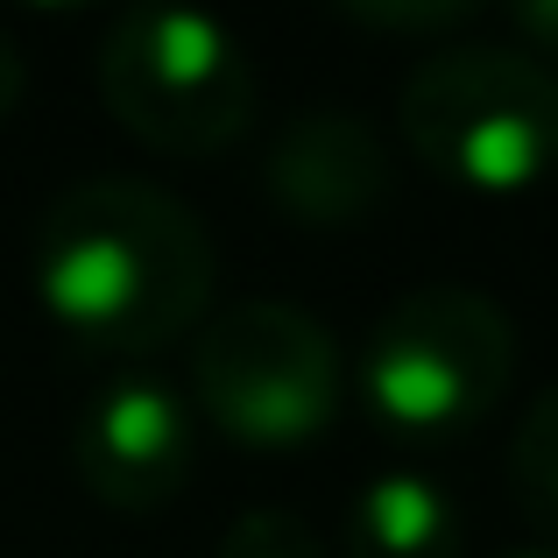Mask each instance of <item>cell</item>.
Instances as JSON below:
<instances>
[{
    "label": "cell",
    "instance_id": "cell-3",
    "mask_svg": "<svg viewBox=\"0 0 558 558\" xmlns=\"http://www.w3.org/2000/svg\"><path fill=\"white\" fill-rule=\"evenodd\" d=\"M517 375V326L466 283L403 290L354 361L361 410L403 446H446L495 417Z\"/></svg>",
    "mask_w": 558,
    "mask_h": 558
},
{
    "label": "cell",
    "instance_id": "cell-4",
    "mask_svg": "<svg viewBox=\"0 0 558 558\" xmlns=\"http://www.w3.org/2000/svg\"><path fill=\"white\" fill-rule=\"evenodd\" d=\"M99 99L156 156H219L255 121V64L219 14L128 8L99 36Z\"/></svg>",
    "mask_w": 558,
    "mask_h": 558
},
{
    "label": "cell",
    "instance_id": "cell-14",
    "mask_svg": "<svg viewBox=\"0 0 558 558\" xmlns=\"http://www.w3.org/2000/svg\"><path fill=\"white\" fill-rule=\"evenodd\" d=\"M495 558H558V551H545V545H517V551H495Z\"/></svg>",
    "mask_w": 558,
    "mask_h": 558
},
{
    "label": "cell",
    "instance_id": "cell-10",
    "mask_svg": "<svg viewBox=\"0 0 558 558\" xmlns=\"http://www.w3.org/2000/svg\"><path fill=\"white\" fill-rule=\"evenodd\" d=\"M219 558H326L318 531L290 509H247V517L227 523L219 537Z\"/></svg>",
    "mask_w": 558,
    "mask_h": 558
},
{
    "label": "cell",
    "instance_id": "cell-11",
    "mask_svg": "<svg viewBox=\"0 0 558 558\" xmlns=\"http://www.w3.org/2000/svg\"><path fill=\"white\" fill-rule=\"evenodd\" d=\"M347 22L361 28H396V36H438V28H466L474 8L466 0H347Z\"/></svg>",
    "mask_w": 558,
    "mask_h": 558
},
{
    "label": "cell",
    "instance_id": "cell-5",
    "mask_svg": "<svg viewBox=\"0 0 558 558\" xmlns=\"http://www.w3.org/2000/svg\"><path fill=\"white\" fill-rule=\"evenodd\" d=\"M191 396L233 446L298 452L340 417L347 361L332 326L304 304L247 298L205 318L198 347H191Z\"/></svg>",
    "mask_w": 558,
    "mask_h": 558
},
{
    "label": "cell",
    "instance_id": "cell-9",
    "mask_svg": "<svg viewBox=\"0 0 558 558\" xmlns=\"http://www.w3.org/2000/svg\"><path fill=\"white\" fill-rule=\"evenodd\" d=\"M509 488L537 523L558 531V381H545V396L523 410L517 438H509Z\"/></svg>",
    "mask_w": 558,
    "mask_h": 558
},
{
    "label": "cell",
    "instance_id": "cell-7",
    "mask_svg": "<svg viewBox=\"0 0 558 558\" xmlns=\"http://www.w3.org/2000/svg\"><path fill=\"white\" fill-rule=\"evenodd\" d=\"M262 184H269V205L290 213L298 227L347 233V227H368L389 205L396 170H389V142L354 107H304L269 142Z\"/></svg>",
    "mask_w": 558,
    "mask_h": 558
},
{
    "label": "cell",
    "instance_id": "cell-6",
    "mask_svg": "<svg viewBox=\"0 0 558 558\" xmlns=\"http://www.w3.org/2000/svg\"><path fill=\"white\" fill-rule=\"evenodd\" d=\"M71 466L85 495L121 517H149L191 481V410L170 381L121 375L78 410Z\"/></svg>",
    "mask_w": 558,
    "mask_h": 558
},
{
    "label": "cell",
    "instance_id": "cell-8",
    "mask_svg": "<svg viewBox=\"0 0 558 558\" xmlns=\"http://www.w3.org/2000/svg\"><path fill=\"white\" fill-rule=\"evenodd\" d=\"M466 523L446 481L389 466L347 509V558H460Z\"/></svg>",
    "mask_w": 558,
    "mask_h": 558
},
{
    "label": "cell",
    "instance_id": "cell-12",
    "mask_svg": "<svg viewBox=\"0 0 558 558\" xmlns=\"http://www.w3.org/2000/svg\"><path fill=\"white\" fill-rule=\"evenodd\" d=\"M509 28L523 36L531 57H558V0H523V8H509Z\"/></svg>",
    "mask_w": 558,
    "mask_h": 558
},
{
    "label": "cell",
    "instance_id": "cell-2",
    "mask_svg": "<svg viewBox=\"0 0 558 558\" xmlns=\"http://www.w3.org/2000/svg\"><path fill=\"white\" fill-rule=\"evenodd\" d=\"M396 121L446 184L517 198L558 170V71L523 43H446L403 78Z\"/></svg>",
    "mask_w": 558,
    "mask_h": 558
},
{
    "label": "cell",
    "instance_id": "cell-13",
    "mask_svg": "<svg viewBox=\"0 0 558 558\" xmlns=\"http://www.w3.org/2000/svg\"><path fill=\"white\" fill-rule=\"evenodd\" d=\"M28 93V71H22V50H14V36H0V121H8L14 107H22Z\"/></svg>",
    "mask_w": 558,
    "mask_h": 558
},
{
    "label": "cell",
    "instance_id": "cell-1",
    "mask_svg": "<svg viewBox=\"0 0 558 558\" xmlns=\"http://www.w3.org/2000/svg\"><path fill=\"white\" fill-rule=\"evenodd\" d=\"M213 233L178 191L85 178L36 227V298L85 354H156L213 304Z\"/></svg>",
    "mask_w": 558,
    "mask_h": 558
}]
</instances>
